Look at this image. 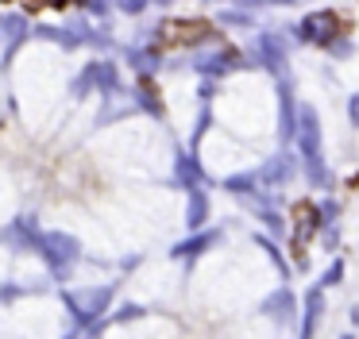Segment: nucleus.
Listing matches in <instances>:
<instances>
[{"mask_svg": "<svg viewBox=\"0 0 359 339\" xmlns=\"http://www.w3.org/2000/svg\"><path fill=\"white\" fill-rule=\"evenodd\" d=\"M348 27H351V23L344 20L340 12H317V15L305 20V39H313V43H328V39L344 35Z\"/></svg>", "mask_w": 359, "mask_h": 339, "instance_id": "nucleus-2", "label": "nucleus"}, {"mask_svg": "<svg viewBox=\"0 0 359 339\" xmlns=\"http://www.w3.org/2000/svg\"><path fill=\"white\" fill-rule=\"evenodd\" d=\"M0 4H12V0H0Z\"/></svg>", "mask_w": 359, "mask_h": 339, "instance_id": "nucleus-5", "label": "nucleus"}, {"mask_svg": "<svg viewBox=\"0 0 359 339\" xmlns=\"http://www.w3.org/2000/svg\"><path fill=\"white\" fill-rule=\"evenodd\" d=\"M217 39V27L209 20H166L158 27V43L166 50H182V46H201Z\"/></svg>", "mask_w": 359, "mask_h": 339, "instance_id": "nucleus-1", "label": "nucleus"}, {"mask_svg": "<svg viewBox=\"0 0 359 339\" xmlns=\"http://www.w3.org/2000/svg\"><path fill=\"white\" fill-rule=\"evenodd\" d=\"M294 216H297V228H302L297 243H305V239H309L313 231H317V208H313L309 200H305V205H297V208H294Z\"/></svg>", "mask_w": 359, "mask_h": 339, "instance_id": "nucleus-3", "label": "nucleus"}, {"mask_svg": "<svg viewBox=\"0 0 359 339\" xmlns=\"http://www.w3.org/2000/svg\"><path fill=\"white\" fill-rule=\"evenodd\" d=\"M70 0H24L27 12H62Z\"/></svg>", "mask_w": 359, "mask_h": 339, "instance_id": "nucleus-4", "label": "nucleus"}]
</instances>
